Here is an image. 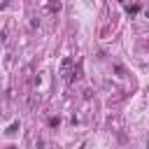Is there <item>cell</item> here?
Wrapping results in <instances>:
<instances>
[{
	"label": "cell",
	"instance_id": "cell-1",
	"mask_svg": "<svg viewBox=\"0 0 149 149\" xmlns=\"http://www.w3.org/2000/svg\"><path fill=\"white\" fill-rule=\"evenodd\" d=\"M126 12H128V14H137V12H140V7H137V5H128V7H126Z\"/></svg>",
	"mask_w": 149,
	"mask_h": 149
}]
</instances>
